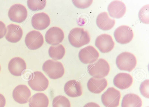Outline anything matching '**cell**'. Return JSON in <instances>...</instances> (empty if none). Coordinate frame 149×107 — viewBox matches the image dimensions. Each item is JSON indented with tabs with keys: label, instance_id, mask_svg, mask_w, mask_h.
<instances>
[{
	"label": "cell",
	"instance_id": "1",
	"mask_svg": "<svg viewBox=\"0 0 149 107\" xmlns=\"http://www.w3.org/2000/svg\"><path fill=\"white\" fill-rule=\"evenodd\" d=\"M68 38L70 44L77 48L88 44L91 40L88 32L83 28L79 27L72 29L69 32Z\"/></svg>",
	"mask_w": 149,
	"mask_h": 107
},
{
	"label": "cell",
	"instance_id": "2",
	"mask_svg": "<svg viewBox=\"0 0 149 107\" xmlns=\"http://www.w3.org/2000/svg\"><path fill=\"white\" fill-rule=\"evenodd\" d=\"M87 69L90 75L97 78H102L107 76L110 70L109 64L105 60L100 58L88 65Z\"/></svg>",
	"mask_w": 149,
	"mask_h": 107
},
{
	"label": "cell",
	"instance_id": "3",
	"mask_svg": "<svg viewBox=\"0 0 149 107\" xmlns=\"http://www.w3.org/2000/svg\"><path fill=\"white\" fill-rule=\"evenodd\" d=\"M42 68L49 78L52 79H57L61 77L65 72L62 63L52 60H48L45 62Z\"/></svg>",
	"mask_w": 149,
	"mask_h": 107
},
{
	"label": "cell",
	"instance_id": "4",
	"mask_svg": "<svg viewBox=\"0 0 149 107\" xmlns=\"http://www.w3.org/2000/svg\"><path fill=\"white\" fill-rule=\"evenodd\" d=\"M116 63L120 70L130 72L135 67L137 60L135 56L132 54L128 52H124L117 57Z\"/></svg>",
	"mask_w": 149,
	"mask_h": 107
},
{
	"label": "cell",
	"instance_id": "5",
	"mask_svg": "<svg viewBox=\"0 0 149 107\" xmlns=\"http://www.w3.org/2000/svg\"><path fill=\"white\" fill-rule=\"evenodd\" d=\"M28 83L32 89L37 91L45 90L49 84L48 79L42 72L39 71H35L31 73V78Z\"/></svg>",
	"mask_w": 149,
	"mask_h": 107
},
{
	"label": "cell",
	"instance_id": "6",
	"mask_svg": "<svg viewBox=\"0 0 149 107\" xmlns=\"http://www.w3.org/2000/svg\"><path fill=\"white\" fill-rule=\"evenodd\" d=\"M121 97L120 92L113 87L109 88L101 96V101L106 107H117Z\"/></svg>",
	"mask_w": 149,
	"mask_h": 107
},
{
	"label": "cell",
	"instance_id": "7",
	"mask_svg": "<svg viewBox=\"0 0 149 107\" xmlns=\"http://www.w3.org/2000/svg\"><path fill=\"white\" fill-rule=\"evenodd\" d=\"M8 16L12 21L21 23L24 21L27 16V11L26 7L20 4L12 5L8 12Z\"/></svg>",
	"mask_w": 149,
	"mask_h": 107
},
{
	"label": "cell",
	"instance_id": "8",
	"mask_svg": "<svg viewBox=\"0 0 149 107\" xmlns=\"http://www.w3.org/2000/svg\"><path fill=\"white\" fill-rule=\"evenodd\" d=\"M114 36L116 41L122 44H127L132 39L134 34L132 29L129 26L123 25L119 26L115 30Z\"/></svg>",
	"mask_w": 149,
	"mask_h": 107
},
{
	"label": "cell",
	"instance_id": "9",
	"mask_svg": "<svg viewBox=\"0 0 149 107\" xmlns=\"http://www.w3.org/2000/svg\"><path fill=\"white\" fill-rule=\"evenodd\" d=\"M44 40L42 35L39 32L33 30L26 35L25 39V43L29 49H38L43 45Z\"/></svg>",
	"mask_w": 149,
	"mask_h": 107
},
{
	"label": "cell",
	"instance_id": "10",
	"mask_svg": "<svg viewBox=\"0 0 149 107\" xmlns=\"http://www.w3.org/2000/svg\"><path fill=\"white\" fill-rule=\"evenodd\" d=\"M99 56L98 51L93 46H88L80 50L79 57L80 61L85 64L95 62Z\"/></svg>",
	"mask_w": 149,
	"mask_h": 107
},
{
	"label": "cell",
	"instance_id": "11",
	"mask_svg": "<svg viewBox=\"0 0 149 107\" xmlns=\"http://www.w3.org/2000/svg\"><path fill=\"white\" fill-rule=\"evenodd\" d=\"M95 45L101 52L107 53L110 51L114 48L115 43L112 37L107 34H102L96 38Z\"/></svg>",
	"mask_w": 149,
	"mask_h": 107
},
{
	"label": "cell",
	"instance_id": "12",
	"mask_svg": "<svg viewBox=\"0 0 149 107\" xmlns=\"http://www.w3.org/2000/svg\"><path fill=\"white\" fill-rule=\"evenodd\" d=\"M31 95V91L26 86L20 84L13 89L12 96L16 102L20 104H24L28 102Z\"/></svg>",
	"mask_w": 149,
	"mask_h": 107
},
{
	"label": "cell",
	"instance_id": "13",
	"mask_svg": "<svg viewBox=\"0 0 149 107\" xmlns=\"http://www.w3.org/2000/svg\"><path fill=\"white\" fill-rule=\"evenodd\" d=\"M64 37L63 31L60 28L56 27L50 28L45 35L46 41L52 45L59 44L63 41Z\"/></svg>",
	"mask_w": 149,
	"mask_h": 107
},
{
	"label": "cell",
	"instance_id": "14",
	"mask_svg": "<svg viewBox=\"0 0 149 107\" xmlns=\"http://www.w3.org/2000/svg\"><path fill=\"white\" fill-rule=\"evenodd\" d=\"M31 23L35 29L41 30L45 29L49 25L50 20L48 14L42 12L34 14L32 18Z\"/></svg>",
	"mask_w": 149,
	"mask_h": 107
},
{
	"label": "cell",
	"instance_id": "15",
	"mask_svg": "<svg viewBox=\"0 0 149 107\" xmlns=\"http://www.w3.org/2000/svg\"><path fill=\"white\" fill-rule=\"evenodd\" d=\"M8 67L11 74L16 76H19L26 69V65L23 59L19 57H15L10 60Z\"/></svg>",
	"mask_w": 149,
	"mask_h": 107
},
{
	"label": "cell",
	"instance_id": "16",
	"mask_svg": "<svg viewBox=\"0 0 149 107\" xmlns=\"http://www.w3.org/2000/svg\"><path fill=\"white\" fill-rule=\"evenodd\" d=\"M107 10L111 17L119 19L122 17L126 11L125 4L122 1L116 0L112 1L108 5Z\"/></svg>",
	"mask_w": 149,
	"mask_h": 107
},
{
	"label": "cell",
	"instance_id": "17",
	"mask_svg": "<svg viewBox=\"0 0 149 107\" xmlns=\"http://www.w3.org/2000/svg\"><path fill=\"white\" fill-rule=\"evenodd\" d=\"M7 28L5 38L8 41L12 43H16L21 40L23 32L19 25L11 24L7 26Z\"/></svg>",
	"mask_w": 149,
	"mask_h": 107
},
{
	"label": "cell",
	"instance_id": "18",
	"mask_svg": "<svg viewBox=\"0 0 149 107\" xmlns=\"http://www.w3.org/2000/svg\"><path fill=\"white\" fill-rule=\"evenodd\" d=\"M107 81L104 78H90L87 84L88 88L91 92L99 94L102 92L107 87Z\"/></svg>",
	"mask_w": 149,
	"mask_h": 107
},
{
	"label": "cell",
	"instance_id": "19",
	"mask_svg": "<svg viewBox=\"0 0 149 107\" xmlns=\"http://www.w3.org/2000/svg\"><path fill=\"white\" fill-rule=\"evenodd\" d=\"M64 91L67 95L72 97L80 96L82 94L81 84L75 80H70L66 82L64 86Z\"/></svg>",
	"mask_w": 149,
	"mask_h": 107
},
{
	"label": "cell",
	"instance_id": "20",
	"mask_svg": "<svg viewBox=\"0 0 149 107\" xmlns=\"http://www.w3.org/2000/svg\"><path fill=\"white\" fill-rule=\"evenodd\" d=\"M133 79L132 76L126 73H119L114 77L113 82L114 85L122 90L126 89L132 85Z\"/></svg>",
	"mask_w": 149,
	"mask_h": 107
},
{
	"label": "cell",
	"instance_id": "21",
	"mask_svg": "<svg viewBox=\"0 0 149 107\" xmlns=\"http://www.w3.org/2000/svg\"><path fill=\"white\" fill-rule=\"evenodd\" d=\"M96 23L98 27L103 30L107 31L111 29L114 25L115 20L111 18L106 12H103L97 16Z\"/></svg>",
	"mask_w": 149,
	"mask_h": 107
},
{
	"label": "cell",
	"instance_id": "22",
	"mask_svg": "<svg viewBox=\"0 0 149 107\" xmlns=\"http://www.w3.org/2000/svg\"><path fill=\"white\" fill-rule=\"evenodd\" d=\"M49 100L47 96L44 93H36L29 100V107H48Z\"/></svg>",
	"mask_w": 149,
	"mask_h": 107
},
{
	"label": "cell",
	"instance_id": "23",
	"mask_svg": "<svg viewBox=\"0 0 149 107\" xmlns=\"http://www.w3.org/2000/svg\"><path fill=\"white\" fill-rule=\"evenodd\" d=\"M142 102L140 97L137 95L129 93L123 97L122 102V107H141Z\"/></svg>",
	"mask_w": 149,
	"mask_h": 107
},
{
	"label": "cell",
	"instance_id": "24",
	"mask_svg": "<svg viewBox=\"0 0 149 107\" xmlns=\"http://www.w3.org/2000/svg\"><path fill=\"white\" fill-rule=\"evenodd\" d=\"M48 53L49 56L54 60H60L65 55V49L61 44L52 45L49 48Z\"/></svg>",
	"mask_w": 149,
	"mask_h": 107
},
{
	"label": "cell",
	"instance_id": "25",
	"mask_svg": "<svg viewBox=\"0 0 149 107\" xmlns=\"http://www.w3.org/2000/svg\"><path fill=\"white\" fill-rule=\"evenodd\" d=\"M52 104L53 107H71L69 99L65 96L61 95L54 98Z\"/></svg>",
	"mask_w": 149,
	"mask_h": 107
},
{
	"label": "cell",
	"instance_id": "26",
	"mask_svg": "<svg viewBox=\"0 0 149 107\" xmlns=\"http://www.w3.org/2000/svg\"><path fill=\"white\" fill-rule=\"evenodd\" d=\"M46 0H28L27 4L29 8L32 11L42 10L46 4Z\"/></svg>",
	"mask_w": 149,
	"mask_h": 107
},
{
	"label": "cell",
	"instance_id": "27",
	"mask_svg": "<svg viewBox=\"0 0 149 107\" xmlns=\"http://www.w3.org/2000/svg\"><path fill=\"white\" fill-rule=\"evenodd\" d=\"M139 17L141 21L145 24H149V5L142 7L140 10Z\"/></svg>",
	"mask_w": 149,
	"mask_h": 107
},
{
	"label": "cell",
	"instance_id": "28",
	"mask_svg": "<svg viewBox=\"0 0 149 107\" xmlns=\"http://www.w3.org/2000/svg\"><path fill=\"white\" fill-rule=\"evenodd\" d=\"M140 91L141 95L146 98L149 97V80H146L142 82L140 86Z\"/></svg>",
	"mask_w": 149,
	"mask_h": 107
},
{
	"label": "cell",
	"instance_id": "29",
	"mask_svg": "<svg viewBox=\"0 0 149 107\" xmlns=\"http://www.w3.org/2000/svg\"><path fill=\"white\" fill-rule=\"evenodd\" d=\"M73 4L78 8L84 9L89 7L93 0H72Z\"/></svg>",
	"mask_w": 149,
	"mask_h": 107
},
{
	"label": "cell",
	"instance_id": "30",
	"mask_svg": "<svg viewBox=\"0 0 149 107\" xmlns=\"http://www.w3.org/2000/svg\"><path fill=\"white\" fill-rule=\"evenodd\" d=\"M6 32L7 29L5 24L2 21H0V39L4 36Z\"/></svg>",
	"mask_w": 149,
	"mask_h": 107
},
{
	"label": "cell",
	"instance_id": "31",
	"mask_svg": "<svg viewBox=\"0 0 149 107\" xmlns=\"http://www.w3.org/2000/svg\"><path fill=\"white\" fill-rule=\"evenodd\" d=\"M6 104V100L4 96L0 93V107H4Z\"/></svg>",
	"mask_w": 149,
	"mask_h": 107
},
{
	"label": "cell",
	"instance_id": "32",
	"mask_svg": "<svg viewBox=\"0 0 149 107\" xmlns=\"http://www.w3.org/2000/svg\"><path fill=\"white\" fill-rule=\"evenodd\" d=\"M83 107H100V106L95 103L91 102L86 104Z\"/></svg>",
	"mask_w": 149,
	"mask_h": 107
},
{
	"label": "cell",
	"instance_id": "33",
	"mask_svg": "<svg viewBox=\"0 0 149 107\" xmlns=\"http://www.w3.org/2000/svg\"><path fill=\"white\" fill-rule=\"evenodd\" d=\"M1 66H0V71H1Z\"/></svg>",
	"mask_w": 149,
	"mask_h": 107
},
{
	"label": "cell",
	"instance_id": "34",
	"mask_svg": "<svg viewBox=\"0 0 149 107\" xmlns=\"http://www.w3.org/2000/svg\"><path fill=\"white\" fill-rule=\"evenodd\" d=\"M149 107L148 106V107Z\"/></svg>",
	"mask_w": 149,
	"mask_h": 107
}]
</instances>
